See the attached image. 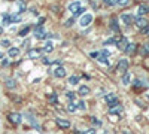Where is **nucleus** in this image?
Segmentation results:
<instances>
[{
	"mask_svg": "<svg viewBox=\"0 0 149 134\" xmlns=\"http://www.w3.org/2000/svg\"><path fill=\"white\" fill-rule=\"evenodd\" d=\"M9 121L14 125H18V124H21V115L19 113H17V112H12V113H9Z\"/></svg>",
	"mask_w": 149,
	"mask_h": 134,
	"instance_id": "20e7f679",
	"label": "nucleus"
},
{
	"mask_svg": "<svg viewBox=\"0 0 149 134\" xmlns=\"http://www.w3.org/2000/svg\"><path fill=\"white\" fill-rule=\"evenodd\" d=\"M6 87H8V88H15L17 83H15L14 79H6Z\"/></svg>",
	"mask_w": 149,
	"mask_h": 134,
	"instance_id": "412c9836",
	"label": "nucleus"
},
{
	"mask_svg": "<svg viewBox=\"0 0 149 134\" xmlns=\"http://www.w3.org/2000/svg\"><path fill=\"white\" fill-rule=\"evenodd\" d=\"M12 21H10V15H5L3 17V26H9Z\"/></svg>",
	"mask_w": 149,
	"mask_h": 134,
	"instance_id": "393cba45",
	"label": "nucleus"
},
{
	"mask_svg": "<svg viewBox=\"0 0 149 134\" xmlns=\"http://www.w3.org/2000/svg\"><path fill=\"white\" fill-rule=\"evenodd\" d=\"M137 14H139V17L149 14V5H140V6L137 8Z\"/></svg>",
	"mask_w": 149,
	"mask_h": 134,
	"instance_id": "9d476101",
	"label": "nucleus"
},
{
	"mask_svg": "<svg viewBox=\"0 0 149 134\" xmlns=\"http://www.w3.org/2000/svg\"><path fill=\"white\" fill-rule=\"evenodd\" d=\"M142 55H149V45H143V48H142Z\"/></svg>",
	"mask_w": 149,
	"mask_h": 134,
	"instance_id": "bb28decb",
	"label": "nucleus"
},
{
	"mask_svg": "<svg viewBox=\"0 0 149 134\" xmlns=\"http://www.w3.org/2000/svg\"><path fill=\"white\" fill-rule=\"evenodd\" d=\"M43 64H51V60H49V58H43Z\"/></svg>",
	"mask_w": 149,
	"mask_h": 134,
	"instance_id": "4c0bfd02",
	"label": "nucleus"
},
{
	"mask_svg": "<svg viewBox=\"0 0 149 134\" xmlns=\"http://www.w3.org/2000/svg\"><path fill=\"white\" fill-rule=\"evenodd\" d=\"M78 82H79V78L78 76H70L69 78V83L70 85H78Z\"/></svg>",
	"mask_w": 149,
	"mask_h": 134,
	"instance_id": "5701e85b",
	"label": "nucleus"
},
{
	"mask_svg": "<svg viewBox=\"0 0 149 134\" xmlns=\"http://www.w3.org/2000/svg\"><path fill=\"white\" fill-rule=\"evenodd\" d=\"M76 109H78V107H76V104H74L73 101H72V103H70V104L67 106V110H69V112H74V110H76Z\"/></svg>",
	"mask_w": 149,
	"mask_h": 134,
	"instance_id": "a878e982",
	"label": "nucleus"
},
{
	"mask_svg": "<svg viewBox=\"0 0 149 134\" xmlns=\"http://www.w3.org/2000/svg\"><path fill=\"white\" fill-rule=\"evenodd\" d=\"M8 55L9 57H18L19 55V49H18V48H9V49H8Z\"/></svg>",
	"mask_w": 149,
	"mask_h": 134,
	"instance_id": "4468645a",
	"label": "nucleus"
},
{
	"mask_svg": "<svg viewBox=\"0 0 149 134\" xmlns=\"http://www.w3.org/2000/svg\"><path fill=\"white\" fill-rule=\"evenodd\" d=\"M128 3H130V0H116V5H119V6H125Z\"/></svg>",
	"mask_w": 149,
	"mask_h": 134,
	"instance_id": "cd10ccee",
	"label": "nucleus"
},
{
	"mask_svg": "<svg viewBox=\"0 0 149 134\" xmlns=\"http://www.w3.org/2000/svg\"><path fill=\"white\" fill-rule=\"evenodd\" d=\"M29 31H30V27H24L22 30H19V36L21 37H26V36L29 34Z\"/></svg>",
	"mask_w": 149,
	"mask_h": 134,
	"instance_id": "b1692460",
	"label": "nucleus"
},
{
	"mask_svg": "<svg viewBox=\"0 0 149 134\" xmlns=\"http://www.w3.org/2000/svg\"><path fill=\"white\" fill-rule=\"evenodd\" d=\"M136 26H137L139 28H142V30H145V31H148L149 21H148L146 18H143V17H139L137 19H136Z\"/></svg>",
	"mask_w": 149,
	"mask_h": 134,
	"instance_id": "f03ea898",
	"label": "nucleus"
},
{
	"mask_svg": "<svg viewBox=\"0 0 149 134\" xmlns=\"http://www.w3.org/2000/svg\"><path fill=\"white\" fill-rule=\"evenodd\" d=\"M97 60H98V61H100V63H103V64H107V66H109V60H107L106 57H103L102 54H98Z\"/></svg>",
	"mask_w": 149,
	"mask_h": 134,
	"instance_id": "4be33fe9",
	"label": "nucleus"
},
{
	"mask_svg": "<svg viewBox=\"0 0 149 134\" xmlns=\"http://www.w3.org/2000/svg\"><path fill=\"white\" fill-rule=\"evenodd\" d=\"M82 134H95V130H86V131H82Z\"/></svg>",
	"mask_w": 149,
	"mask_h": 134,
	"instance_id": "f704fd0d",
	"label": "nucleus"
},
{
	"mask_svg": "<svg viewBox=\"0 0 149 134\" xmlns=\"http://www.w3.org/2000/svg\"><path fill=\"white\" fill-rule=\"evenodd\" d=\"M2 58H3V54H2V52H0V60H2Z\"/></svg>",
	"mask_w": 149,
	"mask_h": 134,
	"instance_id": "a19ab883",
	"label": "nucleus"
},
{
	"mask_svg": "<svg viewBox=\"0 0 149 134\" xmlns=\"http://www.w3.org/2000/svg\"><path fill=\"white\" fill-rule=\"evenodd\" d=\"M104 5L106 6H113V5H116V0H104Z\"/></svg>",
	"mask_w": 149,
	"mask_h": 134,
	"instance_id": "c756f323",
	"label": "nucleus"
},
{
	"mask_svg": "<svg viewBox=\"0 0 149 134\" xmlns=\"http://www.w3.org/2000/svg\"><path fill=\"white\" fill-rule=\"evenodd\" d=\"M79 9H81V3H79V2H73V3H70V5H69V10L72 12L73 15L76 14V12H78Z\"/></svg>",
	"mask_w": 149,
	"mask_h": 134,
	"instance_id": "9b49d317",
	"label": "nucleus"
},
{
	"mask_svg": "<svg viewBox=\"0 0 149 134\" xmlns=\"http://www.w3.org/2000/svg\"><path fill=\"white\" fill-rule=\"evenodd\" d=\"M21 19H22L21 14H15V15H10V21H12V22H21Z\"/></svg>",
	"mask_w": 149,
	"mask_h": 134,
	"instance_id": "f3484780",
	"label": "nucleus"
},
{
	"mask_svg": "<svg viewBox=\"0 0 149 134\" xmlns=\"http://www.w3.org/2000/svg\"><path fill=\"white\" fill-rule=\"evenodd\" d=\"M8 2H12V0H8Z\"/></svg>",
	"mask_w": 149,
	"mask_h": 134,
	"instance_id": "37998d69",
	"label": "nucleus"
},
{
	"mask_svg": "<svg viewBox=\"0 0 149 134\" xmlns=\"http://www.w3.org/2000/svg\"><path fill=\"white\" fill-rule=\"evenodd\" d=\"M116 45H118V49L124 51V49H125V46L128 45V40H127L125 37H122V39H121V40H119V42H118Z\"/></svg>",
	"mask_w": 149,
	"mask_h": 134,
	"instance_id": "ddd939ff",
	"label": "nucleus"
},
{
	"mask_svg": "<svg viewBox=\"0 0 149 134\" xmlns=\"http://www.w3.org/2000/svg\"><path fill=\"white\" fill-rule=\"evenodd\" d=\"M18 8H19V14H22V12H24V10L27 9V5L24 3L22 0H19V2H18Z\"/></svg>",
	"mask_w": 149,
	"mask_h": 134,
	"instance_id": "aec40b11",
	"label": "nucleus"
},
{
	"mask_svg": "<svg viewBox=\"0 0 149 134\" xmlns=\"http://www.w3.org/2000/svg\"><path fill=\"white\" fill-rule=\"evenodd\" d=\"M90 92H91V90L86 87V85H82V87L79 88V94H81V95H88Z\"/></svg>",
	"mask_w": 149,
	"mask_h": 134,
	"instance_id": "dca6fc26",
	"label": "nucleus"
},
{
	"mask_svg": "<svg viewBox=\"0 0 149 134\" xmlns=\"http://www.w3.org/2000/svg\"><path fill=\"white\" fill-rule=\"evenodd\" d=\"M49 101H51V103H55V101H57V95H55V94H52L51 97H49Z\"/></svg>",
	"mask_w": 149,
	"mask_h": 134,
	"instance_id": "72a5a7b5",
	"label": "nucleus"
},
{
	"mask_svg": "<svg viewBox=\"0 0 149 134\" xmlns=\"http://www.w3.org/2000/svg\"><path fill=\"white\" fill-rule=\"evenodd\" d=\"M73 24H74V19H73V18H70V19H67V21H66V27H70V26H73Z\"/></svg>",
	"mask_w": 149,
	"mask_h": 134,
	"instance_id": "473e14b6",
	"label": "nucleus"
},
{
	"mask_svg": "<svg viewBox=\"0 0 149 134\" xmlns=\"http://www.w3.org/2000/svg\"><path fill=\"white\" fill-rule=\"evenodd\" d=\"M2 31H3V30H2V27H0V34H2Z\"/></svg>",
	"mask_w": 149,
	"mask_h": 134,
	"instance_id": "79ce46f5",
	"label": "nucleus"
},
{
	"mask_svg": "<svg viewBox=\"0 0 149 134\" xmlns=\"http://www.w3.org/2000/svg\"><path fill=\"white\" fill-rule=\"evenodd\" d=\"M52 49H54V45H52L51 42H48V43L45 45V48H43V51L48 52V54H49V52H52Z\"/></svg>",
	"mask_w": 149,
	"mask_h": 134,
	"instance_id": "a211bd4d",
	"label": "nucleus"
},
{
	"mask_svg": "<svg viewBox=\"0 0 149 134\" xmlns=\"http://www.w3.org/2000/svg\"><path fill=\"white\" fill-rule=\"evenodd\" d=\"M121 19H122L124 24H127V26H130V24L134 22V18H133V15H130V14H124V15H121Z\"/></svg>",
	"mask_w": 149,
	"mask_h": 134,
	"instance_id": "6e6552de",
	"label": "nucleus"
},
{
	"mask_svg": "<svg viewBox=\"0 0 149 134\" xmlns=\"http://www.w3.org/2000/svg\"><path fill=\"white\" fill-rule=\"evenodd\" d=\"M116 70L121 73V75H125V73H127V70H128V61H127L125 58L119 60V63L116 66Z\"/></svg>",
	"mask_w": 149,
	"mask_h": 134,
	"instance_id": "f257e3e1",
	"label": "nucleus"
},
{
	"mask_svg": "<svg viewBox=\"0 0 149 134\" xmlns=\"http://www.w3.org/2000/svg\"><path fill=\"white\" fill-rule=\"evenodd\" d=\"M91 121H93V122H94V124H95V125H102V122H100V121H97V119H95V118H93V119H91Z\"/></svg>",
	"mask_w": 149,
	"mask_h": 134,
	"instance_id": "c9c22d12",
	"label": "nucleus"
},
{
	"mask_svg": "<svg viewBox=\"0 0 149 134\" xmlns=\"http://www.w3.org/2000/svg\"><path fill=\"white\" fill-rule=\"evenodd\" d=\"M91 22H93V15H91V14H85V15L81 18V21H79V24H81L82 28H84V27H88Z\"/></svg>",
	"mask_w": 149,
	"mask_h": 134,
	"instance_id": "7ed1b4c3",
	"label": "nucleus"
},
{
	"mask_svg": "<svg viewBox=\"0 0 149 134\" xmlns=\"http://www.w3.org/2000/svg\"><path fill=\"white\" fill-rule=\"evenodd\" d=\"M102 55H103V57H109V51L103 49V51H102Z\"/></svg>",
	"mask_w": 149,
	"mask_h": 134,
	"instance_id": "e433bc0d",
	"label": "nucleus"
},
{
	"mask_svg": "<svg viewBox=\"0 0 149 134\" xmlns=\"http://www.w3.org/2000/svg\"><path fill=\"white\" fill-rule=\"evenodd\" d=\"M29 57L30 58H39L40 57V49H30L29 51Z\"/></svg>",
	"mask_w": 149,
	"mask_h": 134,
	"instance_id": "2eb2a0df",
	"label": "nucleus"
},
{
	"mask_svg": "<svg viewBox=\"0 0 149 134\" xmlns=\"http://www.w3.org/2000/svg\"><path fill=\"white\" fill-rule=\"evenodd\" d=\"M0 45H2V46H5V48H9V46H10V42L5 39V40H2V42H0Z\"/></svg>",
	"mask_w": 149,
	"mask_h": 134,
	"instance_id": "2f4dec72",
	"label": "nucleus"
},
{
	"mask_svg": "<svg viewBox=\"0 0 149 134\" xmlns=\"http://www.w3.org/2000/svg\"><path fill=\"white\" fill-rule=\"evenodd\" d=\"M91 57H93V58H97V57H98V52H91Z\"/></svg>",
	"mask_w": 149,
	"mask_h": 134,
	"instance_id": "ea45409f",
	"label": "nucleus"
},
{
	"mask_svg": "<svg viewBox=\"0 0 149 134\" xmlns=\"http://www.w3.org/2000/svg\"><path fill=\"white\" fill-rule=\"evenodd\" d=\"M54 75H55L57 78H64V76H66V69H64L63 66H58V67L54 70Z\"/></svg>",
	"mask_w": 149,
	"mask_h": 134,
	"instance_id": "1a4fd4ad",
	"label": "nucleus"
},
{
	"mask_svg": "<svg viewBox=\"0 0 149 134\" xmlns=\"http://www.w3.org/2000/svg\"><path fill=\"white\" fill-rule=\"evenodd\" d=\"M124 51H125L128 55H133V54H136V51H137V45H136V43H128Z\"/></svg>",
	"mask_w": 149,
	"mask_h": 134,
	"instance_id": "0eeeda50",
	"label": "nucleus"
},
{
	"mask_svg": "<svg viewBox=\"0 0 149 134\" xmlns=\"http://www.w3.org/2000/svg\"><path fill=\"white\" fill-rule=\"evenodd\" d=\"M130 81H131V76L128 75V73L122 75V83H124V85H128V83H130Z\"/></svg>",
	"mask_w": 149,
	"mask_h": 134,
	"instance_id": "6ab92c4d",
	"label": "nucleus"
},
{
	"mask_svg": "<svg viewBox=\"0 0 149 134\" xmlns=\"http://www.w3.org/2000/svg\"><path fill=\"white\" fill-rule=\"evenodd\" d=\"M66 95H67V99H69V100H72V101H73V100H74V95H76V92H73V91H69V92H67Z\"/></svg>",
	"mask_w": 149,
	"mask_h": 134,
	"instance_id": "c85d7f7f",
	"label": "nucleus"
},
{
	"mask_svg": "<svg viewBox=\"0 0 149 134\" xmlns=\"http://www.w3.org/2000/svg\"><path fill=\"white\" fill-rule=\"evenodd\" d=\"M57 125H58L61 130H67V128H70V122H69V121L61 119V118H58V119H57Z\"/></svg>",
	"mask_w": 149,
	"mask_h": 134,
	"instance_id": "423d86ee",
	"label": "nucleus"
},
{
	"mask_svg": "<svg viewBox=\"0 0 149 134\" xmlns=\"http://www.w3.org/2000/svg\"><path fill=\"white\" fill-rule=\"evenodd\" d=\"M109 112L110 113H121L122 112V106L119 104V101H116L113 104H109Z\"/></svg>",
	"mask_w": 149,
	"mask_h": 134,
	"instance_id": "39448f33",
	"label": "nucleus"
},
{
	"mask_svg": "<svg viewBox=\"0 0 149 134\" xmlns=\"http://www.w3.org/2000/svg\"><path fill=\"white\" fill-rule=\"evenodd\" d=\"M76 107H78V109H81V110H85V109H86V104H85V101H81Z\"/></svg>",
	"mask_w": 149,
	"mask_h": 134,
	"instance_id": "7c9ffc66",
	"label": "nucleus"
},
{
	"mask_svg": "<svg viewBox=\"0 0 149 134\" xmlns=\"http://www.w3.org/2000/svg\"><path fill=\"white\" fill-rule=\"evenodd\" d=\"M106 101H107V104H113V103H116V101H118L116 94H107V95H106Z\"/></svg>",
	"mask_w": 149,
	"mask_h": 134,
	"instance_id": "f8f14e48",
	"label": "nucleus"
},
{
	"mask_svg": "<svg viewBox=\"0 0 149 134\" xmlns=\"http://www.w3.org/2000/svg\"><path fill=\"white\" fill-rule=\"evenodd\" d=\"M84 10H85V9H82V8H81V9H79V10H78L74 15H81V14H84Z\"/></svg>",
	"mask_w": 149,
	"mask_h": 134,
	"instance_id": "58836bf2",
	"label": "nucleus"
}]
</instances>
